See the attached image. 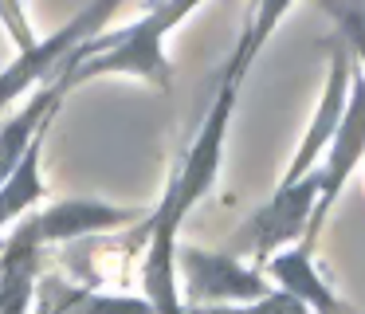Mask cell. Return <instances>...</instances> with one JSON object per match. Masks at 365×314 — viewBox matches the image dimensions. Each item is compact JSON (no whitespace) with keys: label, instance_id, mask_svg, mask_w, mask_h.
<instances>
[{"label":"cell","instance_id":"obj_9","mask_svg":"<svg viewBox=\"0 0 365 314\" xmlns=\"http://www.w3.org/2000/svg\"><path fill=\"white\" fill-rule=\"evenodd\" d=\"M40 243L24 224H16L0 251V314H28L32 310L36 271H40Z\"/></svg>","mask_w":365,"mask_h":314},{"label":"cell","instance_id":"obj_11","mask_svg":"<svg viewBox=\"0 0 365 314\" xmlns=\"http://www.w3.org/2000/svg\"><path fill=\"white\" fill-rule=\"evenodd\" d=\"M291 4L294 0H255V12H252V20H247V28L240 31V44H236V51H232L228 67H224V78H240V83H244L247 67L259 59V51L267 47V39L275 36V28L283 24V16L291 12Z\"/></svg>","mask_w":365,"mask_h":314},{"label":"cell","instance_id":"obj_1","mask_svg":"<svg viewBox=\"0 0 365 314\" xmlns=\"http://www.w3.org/2000/svg\"><path fill=\"white\" fill-rule=\"evenodd\" d=\"M200 4L205 0H158V4L145 8L122 31H106V36H95L83 47H75L63 59L59 75L67 78V86H83L91 78L122 75V78L153 83L158 91H169L173 86V63L165 55V39Z\"/></svg>","mask_w":365,"mask_h":314},{"label":"cell","instance_id":"obj_3","mask_svg":"<svg viewBox=\"0 0 365 314\" xmlns=\"http://www.w3.org/2000/svg\"><path fill=\"white\" fill-rule=\"evenodd\" d=\"M365 157V71L354 63V75H349V98H346V114L338 122V133H334L326 157L318 161V201L314 212H310V228L307 240L299 248L314 251L318 236H322L326 216L334 212V204L341 201V188L349 185V177L357 173Z\"/></svg>","mask_w":365,"mask_h":314},{"label":"cell","instance_id":"obj_10","mask_svg":"<svg viewBox=\"0 0 365 314\" xmlns=\"http://www.w3.org/2000/svg\"><path fill=\"white\" fill-rule=\"evenodd\" d=\"M48 133H51V126H43L40 138L32 141V149L24 153V161L0 185V232H9L12 224H20L43 201V141H48Z\"/></svg>","mask_w":365,"mask_h":314},{"label":"cell","instance_id":"obj_14","mask_svg":"<svg viewBox=\"0 0 365 314\" xmlns=\"http://www.w3.org/2000/svg\"><path fill=\"white\" fill-rule=\"evenodd\" d=\"M0 28L16 39V51H32L36 47V31H32V24H28L20 0H0Z\"/></svg>","mask_w":365,"mask_h":314},{"label":"cell","instance_id":"obj_5","mask_svg":"<svg viewBox=\"0 0 365 314\" xmlns=\"http://www.w3.org/2000/svg\"><path fill=\"white\" fill-rule=\"evenodd\" d=\"M142 216H150V212L122 208V204H106V201H87V196H67V201H56L48 208L24 216L20 224L32 232V240L40 248H48V243H71V240H87V236L118 232V228H130Z\"/></svg>","mask_w":365,"mask_h":314},{"label":"cell","instance_id":"obj_13","mask_svg":"<svg viewBox=\"0 0 365 314\" xmlns=\"http://www.w3.org/2000/svg\"><path fill=\"white\" fill-rule=\"evenodd\" d=\"M63 314H158L145 298H114V295H79Z\"/></svg>","mask_w":365,"mask_h":314},{"label":"cell","instance_id":"obj_8","mask_svg":"<svg viewBox=\"0 0 365 314\" xmlns=\"http://www.w3.org/2000/svg\"><path fill=\"white\" fill-rule=\"evenodd\" d=\"M267 275H271V287L287 290L291 298H299L310 314H357L354 306H346L338 295L330 290V283L318 275L314 267V251L307 248H283L267 259Z\"/></svg>","mask_w":365,"mask_h":314},{"label":"cell","instance_id":"obj_4","mask_svg":"<svg viewBox=\"0 0 365 314\" xmlns=\"http://www.w3.org/2000/svg\"><path fill=\"white\" fill-rule=\"evenodd\" d=\"M177 279H181V295L192 306H244L267 298L271 283L263 271L240 263L236 255L224 251H205V248H177Z\"/></svg>","mask_w":365,"mask_h":314},{"label":"cell","instance_id":"obj_7","mask_svg":"<svg viewBox=\"0 0 365 314\" xmlns=\"http://www.w3.org/2000/svg\"><path fill=\"white\" fill-rule=\"evenodd\" d=\"M314 201H318V169L307 173L302 181H294V185H279L275 196L247 220L244 240H252L259 259H271L275 251L302 243L307 240V228H310Z\"/></svg>","mask_w":365,"mask_h":314},{"label":"cell","instance_id":"obj_12","mask_svg":"<svg viewBox=\"0 0 365 314\" xmlns=\"http://www.w3.org/2000/svg\"><path fill=\"white\" fill-rule=\"evenodd\" d=\"M326 8H330L334 20H338L341 44L354 51V59L361 63V71H365V8L357 4V0H326Z\"/></svg>","mask_w":365,"mask_h":314},{"label":"cell","instance_id":"obj_6","mask_svg":"<svg viewBox=\"0 0 365 314\" xmlns=\"http://www.w3.org/2000/svg\"><path fill=\"white\" fill-rule=\"evenodd\" d=\"M349 75H354V51L346 44H338L330 51V67H326V83H322V98H318L314 114H310V126L302 133L299 149H294L291 165H287L283 181L279 185H294L307 173L318 169V161L326 157L334 133H338V122L346 114V98H349Z\"/></svg>","mask_w":365,"mask_h":314},{"label":"cell","instance_id":"obj_2","mask_svg":"<svg viewBox=\"0 0 365 314\" xmlns=\"http://www.w3.org/2000/svg\"><path fill=\"white\" fill-rule=\"evenodd\" d=\"M240 78H224L216 102L208 106L205 122H200L192 146L185 149L181 165L173 169L165 193H161L158 208L150 212L158 224L181 232L185 216L212 193L216 177H220V165H224V146H228V130H232V114H236V102H240Z\"/></svg>","mask_w":365,"mask_h":314}]
</instances>
